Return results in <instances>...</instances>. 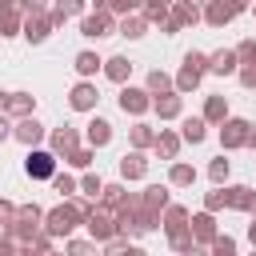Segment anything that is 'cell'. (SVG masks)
Instances as JSON below:
<instances>
[{
    "mask_svg": "<svg viewBox=\"0 0 256 256\" xmlns=\"http://www.w3.org/2000/svg\"><path fill=\"white\" fill-rule=\"evenodd\" d=\"M52 168H56V164H52L48 152H32V160H28V172H32V176H52Z\"/></svg>",
    "mask_w": 256,
    "mask_h": 256,
    "instance_id": "1",
    "label": "cell"
}]
</instances>
